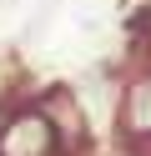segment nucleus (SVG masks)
<instances>
[{"label":"nucleus","instance_id":"nucleus-1","mask_svg":"<svg viewBox=\"0 0 151 156\" xmlns=\"http://www.w3.org/2000/svg\"><path fill=\"white\" fill-rule=\"evenodd\" d=\"M0 156H56V126L45 111H15L0 136Z\"/></svg>","mask_w":151,"mask_h":156}]
</instances>
